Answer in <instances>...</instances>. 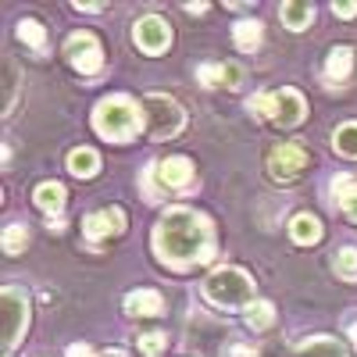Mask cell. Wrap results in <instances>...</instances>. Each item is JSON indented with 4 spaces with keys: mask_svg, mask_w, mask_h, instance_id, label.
<instances>
[{
    "mask_svg": "<svg viewBox=\"0 0 357 357\" xmlns=\"http://www.w3.org/2000/svg\"><path fill=\"white\" fill-rule=\"evenodd\" d=\"M197 79L204 86H229V89H236V86H240V79H243V72L236 68V65H200Z\"/></svg>",
    "mask_w": 357,
    "mask_h": 357,
    "instance_id": "obj_13",
    "label": "cell"
},
{
    "mask_svg": "<svg viewBox=\"0 0 357 357\" xmlns=\"http://www.w3.org/2000/svg\"><path fill=\"white\" fill-rule=\"evenodd\" d=\"M250 111L268 114L279 126H296L307 114V104H304V97L296 93V89H279V93H257V97H250Z\"/></svg>",
    "mask_w": 357,
    "mask_h": 357,
    "instance_id": "obj_5",
    "label": "cell"
},
{
    "mask_svg": "<svg viewBox=\"0 0 357 357\" xmlns=\"http://www.w3.org/2000/svg\"><path fill=\"white\" fill-rule=\"evenodd\" d=\"M93 129L111 143H129L143 132V111L129 97H107L93 111Z\"/></svg>",
    "mask_w": 357,
    "mask_h": 357,
    "instance_id": "obj_2",
    "label": "cell"
},
{
    "mask_svg": "<svg viewBox=\"0 0 357 357\" xmlns=\"http://www.w3.org/2000/svg\"><path fill=\"white\" fill-rule=\"evenodd\" d=\"M68 357H93V350H89L86 343H72L68 347Z\"/></svg>",
    "mask_w": 357,
    "mask_h": 357,
    "instance_id": "obj_30",
    "label": "cell"
},
{
    "mask_svg": "<svg viewBox=\"0 0 357 357\" xmlns=\"http://www.w3.org/2000/svg\"><path fill=\"white\" fill-rule=\"evenodd\" d=\"M161 190H186L193 183V161L190 158H165L154 165Z\"/></svg>",
    "mask_w": 357,
    "mask_h": 357,
    "instance_id": "obj_11",
    "label": "cell"
},
{
    "mask_svg": "<svg viewBox=\"0 0 357 357\" xmlns=\"http://www.w3.org/2000/svg\"><path fill=\"white\" fill-rule=\"evenodd\" d=\"M68 168H72V175H79V178H93L97 168H100V154L89 151V146H79V151L68 154Z\"/></svg>",
    "mask_w": 357,
    "mask_h": 357,
    "instance_id": "obj_18",
    "label": "cell"
},
{
    "mask_svg": "<svg viewBox=\"0 0 357 357\" xmlns=\"http://www.w3.org/2000/svg\"><path fill=\"white\" fill-rule=\"evenodd\" d=\"M104 357H122V354H114V350H111V354H104Z\"/></svg>",
    "mask_w": 357,
    "mask_h": 357,
    "instance_id": "obj_34",
    "label": "cell"
},
{
    "mask_svg": "<svg viewBox=\"0 0 357 357\" xmlns=\"http://www.w3.org/2000/svg\"><path fill=\"white\" fill-rule=\"evenodd\" d=\"M333 143H336V151H340L343 158H357V122H343V126L336 129Z\"/></svg>",
    "mask_w": 357,
    "mask_h": 357,
    "instance_id": "obj_22",
    "label": "cell"
},
{
    "mask_svg": "<svg viewBox=\"0 0 357 357\" xmlns=\"http://www.w3.org/2000/svg\"><path fill=\"white\" fill-rule=\"evenodd\" d=\"M333 11H336L340 18H354V15H357V4H354V0H336Z\"/></svg>",
    "mask_w": 357,
    "mask_h": 357,
    "instance_id": "obj_29",
    "label": "cell"
},
{
    "mask_svg": "<svg viewBox=\"0 0 357 357\" xmlns=\"http://www.w3.org/2000/svg\"><path fill=\"white\" fill-rule=\"evenodd\" d=\"M279 18L286 22V29H293V33H301V29H307L314 22V8L304 4V0H289V4H282Z\"/></svg>",
    "mask_w": 357,
    "mask_h": 357,
    "instance_id": "obj_17",
    "label": "cell"
},
{
    "mask_svg": "<svg viewBox=\"0 0 357 357\" xmlns=\"http://www.w3.org/2000/svg\"><path fill=\"white\" fill-rule=\"evenodd\" d=\"M65 57L82 72V75H97L104 68V50L93 33H75L65 40Z\"/></svg>",
    "mask_w": 357,
    "mask_h": 357,
    "instance_id": "obj_6",
    "label": "cell"
},
{
    "mask_svg": "<svg viewBox=\"0 0 357 357\" xmlns=\"http://www.w3.org/2000/svg\"><path fill=\"white\" fill-rule=\"evenodd\" d=\"M296 357H347V350L333 336H311L296 347Z\"/></svg>",
    "mask_w": 357,
    "mask_h": 357,
    "instance_id": "obj_15",
    "label": "cell"
},
{
    "mask_svg": "<svg viewBox=\"0 0 357 357\" xmlns=\"http://www.w3.org/2000/svg\"><path fill=\"white\" fill-rule=\"evenodd\" d=\"M336 272H340L347 282H357V250H354V247L336 250Z\"/></svg>",
    "mask_w": 357,
    "mask_h": 357,
    "instance_id": "obj_25",
    "label": "cell"
},
{
    "mask_svg": "<svg viewBox=\"0 0 357 357\" xmlns=\"http://www.w3.org/2000/svg\"><path fill=\"white\" fill-rule=\"evenodd\" d=\"M122 229H126V211H122V207H104V211L89 215V218L82 222V232H86L89 243L111 240V236H118Z\"/></svg>",
    "mask_w": 357,
    "mask_h": 357,
    "instance_id": "obj_10",
    "label": "cell"
},
{
    "mask_svg": "<svg viewBox=\"0 0 357 357\" xmlns=\"http://www.w3.org/2000/svg\"><path fill=\"white\" fill-rule=\"evenodd\" d=\"M18 36L33 47V50H43V47H47V33H43L40 22H22V25H18Z\"/></svg>",
    "mask_w": 357,
    "mask_h": 357,
    "instance_id": "obj_26",
    "label": "cell"
},
{
    "mask_svg": "<svg viewBox=\"0 0 357 357\" xmlns=\"http://www.w3.org/2000/svg\"><path fill=\"white\" fill-rule=\"evenodd\" d=\"M350 68H354V54H350L347 47H336V50L329 54V65H325L329 79H347V75H350Z\"/></svg>",
    "mask_w": 357,
    "mask_h": 357,
    "instance_id": "obj_23",
    "label": "cell"
},
{
    "mask_svg": "<svg viewBox=\"0 0 357 357\" xmlns=\"http://www.w3.org/2000/svg\"><path fill=\"white\" fill-rule=\"evenodd\" d=\"M36 204L43 207L47 215H61V207H65V186L61 183H40L36 186Z\"/></svg>",
    "mask_w": 357,
    "mask_h": 357,
    "instance_id": "obj_20",
    "label": "cell"
},
{
    "mask_svg": "<svg viewBox=\"0 0 357 357\" xmlns=\"http://www.w3.org/2000/svg\"><path fill=\"white\" fill-rule=\"evenodd\" d=\"M232 43L240 47L243 54L257 50V47H261V22H250V18L236 22V29H232Z\"/></svg>",
    "mask_w": 357,
    "mask_h": 357,
    "instance_id": "obj_19",
    "label": "cell"
},
{
    "mask_svg": "<svg viewBox=\"0 0 357 357\" xmlns=\"http://www.w3.org/2000/svg\"><path fill=\"white\" fill-rule=\"evenodd\" d=\"M333 197L343 207V215L357 222V178L354 175H336L333 178Z\"/></svg>",
    "mask_w": 357,
    "mask_h": 357,
    "instance_id": "obj_14",
    "label": "cell"
},
{
    "mask_svg": "<svg viewBox=\"0 0 357 357\" xmlns=\"http://www.w3.org/2000/svg\"><path fill=\"white\" fill-rule=\"evenodd\" d=\"M204 296L215 307H250L254 304V279L243 268H218L204 279Z\"/></svg>",
    "mask_w": 357,
    "mask_h": 357,
    "instance_id": "obj_3",
    "label": "cell"
},
{
    "mask_svg": "<svg viewBox=\"0 0 357 357\" xmlns=\"http://www.w3.org/2000/svg\"><path fill=\"white\" fill-rule=\"evenodd\" d=\"M126 311L132 318H158L165 311V296L158 289H136L126 296Z\"/></svg>",
    "mask_w": 357,
    "mask_h": 357,
    "instance_id": "obj_12",
    "label": "cell"
},
{
    "mask_svg": "<svg viewBox=\"0 0 357 357\" xmlns=\"http://www.w3.org/2000/svg\"><path fill=\"white\" fill-rule=\"evenodd\" d=\"M225 357H257V350H250V347H232Z\"/></svg>",
    "mask_w": 357,
    "mask_h": 357,
    "instance_id": "obj_31",
    "label": "cell"
},
{
    "mask_svg": "<svg viewBox=\"0 0 357 357\" xmlns=\"http://www.w3.org/2000/svg\"><path fill=\"white\" fill-rule=\"evenodd\" d=\"M25 247H29V229H25V225H11V229L4 232V254L18 257Z\"/></svg>",
    "mask_w": 357,
    "mask_h": 357,
    "instance_id": "obj_24",
    "label": "cell"
},
{
    "mask_svg": "<svg viewBox=\"0 0 357 357\" xmlns=\"http://www.w3.org/2000/svg\"><path fill=\"white\" fill-rule=\"evenodd\" d=\"M289 236H293V243H301V247H314L321 240V222L314 215H296L289 222Z\"/></svg>",
    "mask_w": 357,
    "mask_h": 357,
    "instance_id": "obj_16",
    "label": "cell"
},
{
    "mask_svg": "<svg viewBox=\"0 0 357 357\" xmlns=\"http://www.w3.org/2000/svg\"><path fill=\"white\" fill-rule=\"evenodd\" d=\"M350 340H354V347H357V325H350Z\"/></svg>",
    "mask_w": 357,
    "mask_h": 357,
    "instance_id": "obj_33",
    "label": "cell"
},
{
    "mask_svg": "<svg viewBox=\"0 0 357 357\" xmlns=\"http://www.w3.org/2000/svg\"><path fill=\"white\" fill-rule=\"evenodd\" d=\"M139 350L161 354V350H165V333H146V336H139Z\"/></svg>",
    "mask_w": 357,
    "mask_h": 357,
    "instance_id": "obj_28",
    "label": "cell"
},
{
    "mask_svg": "<svg viewBox=\"0 0 357 357\" xmlns=\"http://www.w3.org/2000/svg\"><path fill=\"white\" fill-rule=\"evenodd\" d=\"M139 186H143V193H146V200H161V183H158V172H154V165L151 168H143V175H139Z\"/></svg>",
    "mask_w": 357,
    "mask_h": 357,
    "instance_id": "obj_27",
    "label": "cell"
},
{
    "mask_svg": "<svg viewBox=\"0 0 357 357\" xmlns=\"http://www.w3.org/2000/svg\"><path fill=\"white\" fill-rule=\"evenodd\" d=\"M132 36H136V47H139L143 54H154V57L172 47V29H168V22L158 18V15L139 18L136 29H132Z\"/></svg>",
    "mask_w": 357,
    "mask_h": 357,
    "instance_id": "obj_9",
    "label": "cell"
},
{
    "mask_svg": "<svg viewBox=\"0 0 357 357\" xmlns=\"http://www.w3.org/2000/svg\"><path fill=\"white\" fill-rule=\"evenodd\" d=\"M186 11H190V15H204V11H207V4H190Z\"/></svg>",
    "mask_w": 357,
    "mask_h": 357,
    "instance_id": "obj_32",
    "label": "cell"
},
{
    "mask_svg": "<svg viewBox=\"0 0 357 357\" xmlns=\"http://www.w3.org/2000/svg\"><path fill=\"white\" fill-rule=\"evenodd\" d=\"M154 254L172 268H193L215 257L211 218L193 207H172L154 225Z\"/></svg>",
    "mask_w": 357,
    "mask_h": 357,
    "instance_id": "obj_1",
    "label": "cell"
},
{
    "mask_svg": "<svg viewBox=\"0 0 357 357\" xmlns=\"http://www.w3.org/2000/svg\"><path fill=\"white\" fill-rule=\"evenodd\" d=\"M4 318H8V333H4V350H8V357L15 354V347L22 343V336H25V325H29V301L15 289V286H4Z\"/></svg>",
    "mask_w": 357,
    "mask_h": 357,
    "instance_id": "obj_7",
    "label": "cell"
},
{
    "mask_svg": "<svg viewBox=\"0 0 357 357\" xmlns=\"http://www.w3.org/2000/svg\"><path fill=\"white\" fill-rule=\"evenodd\" d=\"M275 321V307L268 304V301H254L250 307H247V325L254 333H261V329H268V325Z\"/></svg>",
    "mask_w": 357,
    "mask_h": 357,
    "instance_id": "obj_21",
    "label": "cell"
},
{
    "mask_svg": "<svg viewBox=\"0 0 357 357\" xmlns=\"http://www.w3.org/2000/svg\"><path fill=\"white\" fill-rule=\"evenodd\" d=\"M139 111H143V129H146L151 139H172L186 126L183 107H178L172 97H165V93H146Z\"/></svg>",
    "mask_w": 357,
    "mask_h": 357,
    "instance_id": "obj_4",
    "label": "cell"
},
{
    "mask_svg": "<svg viewBox=\"0 0 357 357\" xmlns=\"http://www.w3.org/2000/svg\"><path fill=\"white\" fill-rule=\"evenodd\" d=\"M304 168H307V151L296 143H279L275 151L268 154V172H272V178H279V183H293Z\"/></svg>",
    "mask_w": 357,
    "mask_h": 357,
    "instance_id": "obj_8",
    "label": "cell"
}]
</instances>
